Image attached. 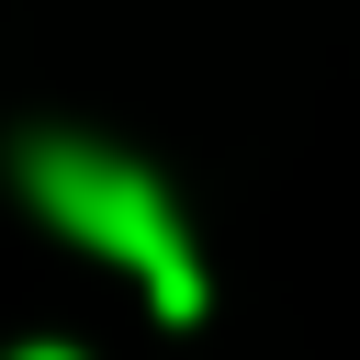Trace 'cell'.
Listing matches in <instances>:
<instances>
[{
	"mask_svg": "<svg viewBox=\"0 0 360 360\" xmlns=\"http://www.w3.org/2000/svg\"><path fill=\"white\" fill-rule=\"evenodd\" d=\"M22 191L68 225V236H90L101 259H124L146 292H158V315H202V270H191V236L169 225V202H158V180L146 169H124V158H101V146H68V135H45V146H22Z\"/></svg>",
	"mask_w": 360,
	"mask_h": 360,
	"instance_id": "1",
	"label": "cell"
},
{
	"mask_svg": "<svg viewBox=\"0 0 360 360\" xmlns=\"http://www.w3.org/2000/svg\"><path fill=\"white\" fill-rule=\"evenodd\" d=\"M11 360H79V349H11Z\"/></svg>",
	"mask_w": 360,
	"mask_h": 360,
	"instance_id": "2",
	"label": "cell"
}]
</instances>
